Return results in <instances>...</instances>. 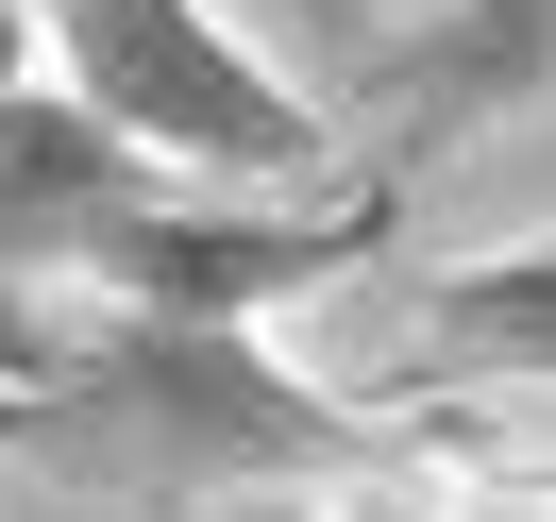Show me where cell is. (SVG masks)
<instances>
[{
	"label": "cell",
	"mask_w": 556,
	"mask_h": 522,
	"mask_svg": "<svg viewBox=\"0 0 556 522\" xmlns=\"http://www.w3.org/2000/svg\"><path fill=\"white\" fill-rule=\"evenodd\" d=\"M35 35H51L35 0H0V85H35Z\"/></svg>",
	"instance_id": "52a82bcc"
},
{
	"label": "cell",
	"mask_w": 556,
	"mask_h": 522,
	"mask_svg": "<svg viewBox=\"0 0 556 522\" xmlns=\"http://www.w3.org/2000/svg\"><path fill=\"white\" fill-rule=\"evenodd\" d=\"M51 68L136 152H169V169H203V186H320V152H338L304 85H270L237 51L219 0H51Z\"/></svg>",
	"instance_id": "7a4b0ae2"
},
{
	"label": "cell",
	"mask_w": 556,
	"mask_h": 522,
	"mask_svg": "<svg viewBox=\"0 0 556 522\" xmlns=\"http://www.w3.org/2000/svg\"><path fill=\"white\" fill-rule=\"evenodd\" d=\"M388 387H556V237L455 253L405 320V371Z\"/></svg>",
	"instance_id": "5b68a950"
},
{
	"label": "cell",
	"mask_w": 556,
	"mask_h": 522,
	"mask_svg": "<svg viewBox=\"0 0 556 522\" xmlns=\"http://www.w3.org/2000/svg\"><path fill=\"white\" fill-rule=\"evenodd\" d=\"M0 438L51 488H118V506H219V488H320L371 405L304 387L253 320H136L102 304L85 338H51L35 387H0Z\"/></svg>",
	"instance_id": "6da1fadb"
},
{
	"label": "cell",
	"mask_w": 556,
	"mask_h": 522,
	"mask_svg": "<svg viewBox=\"0 0 556 522\" xmlns=\"http://www.w3.org/2000/svg\"><path fill=\"white\" fill-rule=\"evenodd\" d=\"M371 253H388V186H203V169H169L102 237L85 304H136V320H270V304H304V287L371 270Z\"/></svg>",
	"instance_id": "3957f363"
},
{
	"label": "cell",
	"mask_w": 556,
	"mask_h": 522,
	"mask_svg": "<svg viewBox=\"0 0 556 522\" xmlns=\"http://www.w3.org/2000/svg\"><path fill=\"white\" fill-rule=\"evenodd\" d=\"M35 17H51V0H35Z\"/></svg>",
	"instance_id": "ba28073f"
},
{
	"label": "cell",
	"mask_w": 556,
	"mask_h": 522,
	"mask_svg": "<svg viewBox=\"0 0 556 522\" xmlns=\"http://www.w3.org/2000/svg\"><path fill=\"white\" fill-rule=\"evenodd\" d=\"M35 371H51V320L17 304V287H0V387H35Z\"/></svg>",
	"instance_id": "8992f818"
},
{
	"label": "cell",
	"mask_w": 556,
	"mask_h": 522,
	"mask_svg": "<svg viewBox=\"0 0 556 522\" xmlns=\"http://www.w3.org/2000/svg\"><path fill=\"white\" fill-rule=\"evenodd\" d=\"M169 186V152H136L68 68L0 85V287H85L102 237Z\"/></svg>",
	"instance_id": "277c9868"
}]
</instances>
